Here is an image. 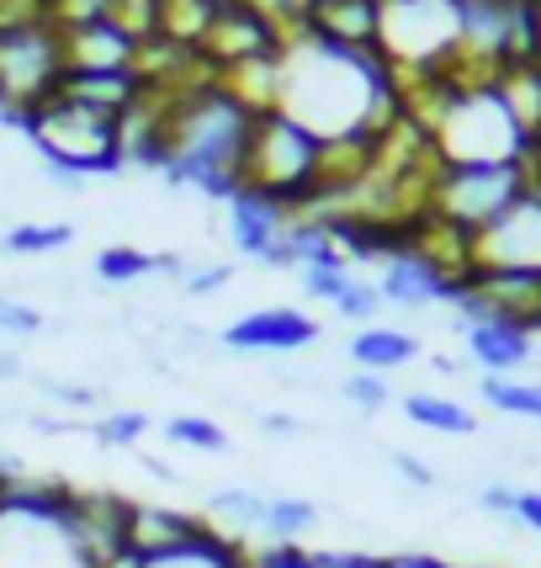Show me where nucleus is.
<instances>
[{
    "label": "nucleus",
    "mask_w": 541,
    "mask_h": 568,
    "mask_svg": "<svg viewBox=\"0 0 541 568\" xmlns=\"http://www.w3.org/2000/svg\"><path fill=\"white\" fill-rule=\"evenodd\" d=\"M249 128H255V106L223 74H202L192 85H181V91H171V106H165L160 175L171 186L228 202L245 186Z\"/></svg>",
    "instance_id": "obj_2"
},
{
    "label": "nucleus",
    "mask_w": 541,
    "mask_h": 568,
    "mask_svg": "<svg viewBox=\"0 0 541 568\" xmlns=\"http://www.w3.org/2000/svg\"><path fill=\"white\" fill-rule=\"evenodd\" d=\"M218 341L239 356H287V351H308L319 341V320L303 308H287V303H270V308L239 314Z\"/></svg>",
    "instance_id": "obj_12"
},
{
    "label": "nucleus",
    "mask_w": 541,
    "mask_h": 568,
    "mask_svg": "<svg viewBox=\"0 0 541 568\" xmlns=\"http://www.w3.org/2000/svg\"><path fill=\"white\" fill-rule=\"evenodd\" d=\"M245 186L287 202L293 213H308L324 186V139L282 106L255 112L245 144Z\"/></svg>",
    "instance_id": "obj_6"
},
{
    "label": "nucleus",
    "mask_w": 541,
    "mask_h": 568,
    "mask_svg": "<svg viewBox=\"0 0 541 568\" xmlns=\"http://www.w3.org/2000/svg\"><path fill=\"white\" fill-rule=\"evenodd\" d=\"M314 568H388L382 552H356V547H319Z\"/></svg>",
    "instance_id": "obj_35"
},
{
    "label": "nucleus",
    "mask_w": 541,
    "mask_h": 568,
    "mask_svg": "<svg viewBox=\"0 0 541 568\" xmlns=\"http://www.w3.org/2000/svg\"><path fill=\"white\" fill-rule=\"evenodd\" d=\"M165 442L186 446V452H228V430L207 415H171L165 420Z\"/></svg>",
    "instance_id": "obj_29"
},
{
    "label": "nucleus",
    "mask_w": 541,
    "mask_h": 568,
    "mask_svg": "<svg viewBox=\"0 0 541 568\" xmlns=\"http://www.w3.org/2000/svg\"><path fill=\"white\" fill-rule=\"evenodd\" d=\"M388 568H457V564H446V558H436V552H394Z\"/></svg>",
    "instance_id": "obj_40"
},
{
    "label": "nucleus",
    "mask_w": 541,
    "mask_h": 568,
    "mask_svg": "<svg viewBox=\"0 0 541 568\" xmlns=\"http://www.w3.org/2000/svg\"><path fill=\"white\" fill-rule=\"evenodd\" d=\"M64 32L43 22L0 27V118L22 123L38 101H49L64 85Z\"/></svg>",
    "instance_id": "obj_8"
},
{
    "label": "nucleus",
    "mask_w": 541,
    "mask_h": 568,
    "mask_svg": "<svg viewBox=\"0 0 541 568\" xmlns=\"http://www.w3.org/2000/svg\"><path fill=\"white\" fill-rule=\"evenodd\" d=\"M404 415H409V425L436 430V436H472L478 430V415H472L468 404L441 398V394H404Z\"/></svg>",
    "instance_id": "obj_25"
},
{
    "label": "nucleus",
    "mask_w": 541,
    "mask_h": 568,
    "mask_svg": "<svg viewBox=\"0 0 541 568\" xmlns=\"http://www.w3.org/2000/svg\"><path fill=\"white\" fill-rule=\"evenodd\" d=\"M228 276H234V266L228 261H213V266H186V276H181V287H186V297H213L228 287Z\"/></svg>",
    "instance_id": "obj_34"
},
{
    "label": "nucleus",
    "mask_w": 541,
    "mask_h": 568,
    "mask_svg": "<svg viewBox=\"0 0 541 568\" xmlns=\"http://www.w3.org/2000/svg\"><path fill=\"white\" fill-rule=\"evenodd\" d=\"M297 32L356 53H382V0H319Z\"/></svg>",
    "instance_id": "obj_15"
},
{
    "label": "nucleus",
    "mask_w": 541,
    "mask_h": 568,
    "mask_svg": "<svg viewBox=\"0 0 541 568\" xmlns=\"http://www.w3.org/2000/svg\"><path fill=\"white\" fill-rule=\"evenodd\" d=\"M249 6H261L270 22H282L287 32H297V27L308 22V11H314L319 0H249Z\"/></svg>",
    "instance_id": "obj_36"
},
{
    "label": "nucleus",
    "mask_w": 541,
    "mask_h": 568,
    "mask_svg": "<svg viewBox=\"0 0 541 568\" xmlns=\"http://www.w3.org/2000/svg\"><path fill=\"white\" fill-rule=\"evenodd\" d=\"M478 394L489 409L499 415H516V420H537L541 425V383H520V377H483Z\"/></svg>",
    "instance_id": "obj_26"
},
{
    "label": "nucleus",
    "mask_w": 541,
    "mask_h": 568,
    "mask_svg": "<svg viewBox=\"0 0 541 568\" xmlns=\"http://www.w3.org/2000/svg\"><path fill=\"white\" fill-rule=\"evenodd\" d=\"M261 430L266 436H297V420L293 415H261Z\"/></svg>",
    "instance_id": "obj_42"
},
{
    "label": "nucleus",
    "mask_w": 541,
    "mask_h": 568,
    "mask_svg": "<svg viewBox=\"0 0 541 568\" xmlns=\"http://www.w3.org/2000/svg\"><path fill=\"white\" fill-rule=\"evenodd\" d=\"M345 351H350L356 372H377V377H388V372L419 362V341L409 329H398V324H361Z\"/></svg>",
    "instance_id": "obj_20"
},
{
    "label": "nucleus",
    "mask_w": 541,
    "mask_h": 568,
    "mask_svg": "<svg viewBox=\"0 0 541 568\" xmlns=\"http://www.w3.org/2000/svg\"><path fill=\"white\" fill-rule=\"evenodd\" d=\"M457 276L441 272L425 250L404 245L394 250L388 261H382V272H377V293L382 303H394V308H430V303H451L457 297Z\"/></svg>",
    "instance_id": "obj_13"
},
{
    "label": "nucleus",
    "mask_w": 541,
    "mask_h": 568,
    "mask_svg": "<svg viewBox=\"0 0 541 568\" xmlns=\"http://www.w3.org/2000/svg\"><path fill=\"white\" fill-rule=\"evenodd\" d=\"M213 6H234V0H213Z\"/></svg>",
    "instance_id": "obj_46"
},
{
    "label": "nucleus",
    "mask_w": 541,
    "mask_h": 568,
    "mask_svg": "<svg viewBox=\"0 0 541 568\" xmlns=\"http://www.w3.org/2000/svg\"><path fill=\"white\" fill-rule=\"evenodd\" d=\"M510 520H520L525 531H537L541 537V495L537 489H516V516Z\"/></svg>",
    "instance_id": "obj_38"
},
{
    "label": "nucleus",
    "mask_w": 541,
    "mask_h": 568,
    "mask_svg": "<svg viewBox=\"0 0 541 568\" xmlns=\"http://www.w3.org/2000/svg\"><path fill=\"white\" fill-rule=\"evenodd\" d=\"M537 175H541V144H537Z\"/></svg>",
    "instance_id": "obj_45"
},
{
    "label": "nucleus",
    "mask_w": 541,
    "mask_h": 568,
    "mask_svg": "<svg viewBox=\"0 0 541 568\" xmlns=\"http://www.w3.org/2000/svg\"><path fill=\"white\" fill-rule=\"evenodd\" d=\"M74 489L22 478L0 495V568H96L70 516Z\"/></svg>",
    "instance_id": "obj_4"
},
{
    "label": "nucleus",
    "mask_w": 541,
    "mask_h": 568,
    "mask_svg": "<svg viewBox=\"0 0 541 568\" xmlns=\"http://www.w3.org/2000/svg\"><path fill=\"white\" fill-rule=\"evenodd\" d=\"M149 436V415L144 409H112L96 420V442L101 446H139Z\"/></svg>",
    "instance_id": "obj_31"
},
{
    "label": "nucleus",
    "mask_w": 541,
    "mask_h": 568,
    "mask_svg": "<svg viewBox=\"0 0 541 568\" xmlns=\"http://www.w3.org/2000/svg\"><path fill=\"white\" fill-rule=\"evenodd\" d=\"M276 106L314 128L324 144L350 133H382L404 118V91L382 53H356L308 32H287Z\"/></svg>",
    "instance_id": "obj_1"
},
{
    "label": "nucleus",
    "mask_w": 541,
    "mask_h": 568,
    "mask_svg": "<svg viewBox=\"0 0 541 568\" xmlns=\"http://www.w3.org/2000/svg\"><path fill=\"white\" fill-rule=\"evenodd\" d=\"M483 510H489V516H516V489H510V484H489V489H483Z\"/></svg>",
    "instance_id": "obj_39"
},
{
    "label": "nucleus",
    "mask_w": 541,
    "mask_h": 568,
    "mask_svg": "<svg viewBox=\"0 0 541 568\" xmlns=\"http://www.w3.org/2000/svg\"><path fill=\"white\" fill-rule=\"evenodd\" d=\"M441 165H510V160H537V144L520 133L504 97L489 85H446L436 118L425 123Z\"/></svg>",
    "instance_id": "obj_5"
},
{
    "label": "nucleus",
    "mask_w": 541,
    "mask_h": 568,
    "mask_svg": "<svg viewBox=\"0 0 541 568\" xmlns=\"http://www.w3.org/2000/svg\"><path fill=\"white\" fill-rule=\"evenodd\" d=\"M38 329H43V314H38L32 303L0 297V335H17V341H27V335H38Z\"/></svg>",
    "instance_id": "obj_33"
},
{
    "label": "nucleus",
    "mask_w": 541,
    "mask_h": 568,
    "mask_svg": "<svg viewBox=\"0 0 541 568\" xmlns=\"http://www.w3.org/2000/svg\"><path fill=\"white\" fill-rule=\"evenodd\" d=\"M59 32H64L70 70H133V59H139V32L118 17H91V22L59 27Z\"/></svg>",
    "instance_id": "obj_14"
},
{
    "label": "nucleus",
    "mask_w": 541,
    "mask_h": 568,
    "mask_svg": "<svg viewBox=\"0 0 541 568\" xmlns=\"http://www.w3.org/2000/svg\"><path fill=\"white\" fill-rule=\"evenodd\" d=\"M17 128L38 144L43 171L59 186H85L91 175L123 171V123H118V112H101V106L70 97V91H53L49 101H38Z\"/></svg>",
    "instance_id": "obj_3"
},
{
    "label": "nucleus",
    "mask_w": 541,
    "mask_h": 568,
    "mask_svg": "<svg viewBox=\"0 0 541 568\" xmlns=\"http://www.w3.org/2000/svg\"><path fill=\"white\" fill-rule=\"evenodd\" d=\"M531 17H537V38H541V0H537V6H531Z\"/></svg>",
    "instance_id": "obj_44"
},
{
    "label": "nucleus",
    "mask_w": 541,
    "mask_h": 568,
    "mask_svg": "<svg viewBox=\"0 0 541 568\" xmlns=\"http://www.w3.org/2000/svg\"><path fill=\"white\" fill-rule=\"evenodd\" d=\"M394 468L404 484H415V489H436V473H430V463H419L415 452H394Z\"/></svg>",
    "instance_id": "obj_37"
},
{
    "label": "nucleus",
    "mask_w": 541,
    "mask_h": 568,
    "mask_svg": "<svg viewBox=\"0 0 541 568\" xmlns=\"http://www.w3.org/2000/svg\"><path fill=\"white\" fill-rule=\"evenodd\" d=\"M462 346L483 367V377H516L537 356V335L510 320H468L462 324Z\"/></svg>",
    "instance_id": "obj_17"
},
{
    "label": "nucleus",
    "mask_w": 541,
    "mask_h": 568,
    "mask_svg": "<svg viewBox=\"0 0 541 568\" xmlns=\"http://www.w3.org/2000/svg\"><path fill=\"white\" fill-rule=\"evenodd\" d=\"M64 245H74L70 223H17V229L0 234L6 255H59Z\"/></svg>",
    "instance_id": "obj_28"
},
{
    "label": "nucleus",
    "mask_w": 541,
    "mask_h": 568,
    "mask_svg": "<svg viewBox=\"0 0 541 568\" xmlns=\"http://www.w3.org/2000/svg\"><path fill=\"white\" fill-rule=\"evenodd\" d=\"M266 499L261 489H213L207 495V505H202V520L218 531V537H228V542L239 547H255L261 542V526H266Z\"/></svg>",
    "instance_id": "obj_19"
},
{
    "label": "nucleus",
    "mask_w": 541,
    "mask_h": 568,
    "mask_svg": "<svg viewBox=\"0 0 541 568\" xmlns=\"http://www.w3.org/2000/svg\"><path fill=\"white\" fill-rule=\"evenodd\" d=\"M537 181V160H510V165H436L430 175V213L468 234H483L493 219H504Z\"/></svg>",
    "instance_id": "obj_7"
},
{
    "label": "nucleus",
    "mask_w": 541,
    "mask_h": 568,
    "mask_svg": "<svg viewBox=\"0 0 541 568\" xmlns=\"http://www.w3.org/2000/svg\"><path fill=\"white\" fill-rule=\"evenodd\" d=\"M472 266L541 272V175L504 219H493L483 234H472Z\"/></svg>",
    "instance_id": "obj_10"
},
{
    "label": "nucleus",
    "mask_w": 541,
    "mask_h": 568,
    "mask_svg": "<svg viewBox=\"0 0 541 568\" xmlns=\"http://www.w3.org/2000/svg\"><path fill=\"white\" fill-rule=\"evenodd\" d=\"M59 91H70V97L123 118L127 106H133V97L144 91V80L133 70H64V85H59Z\"/></svg>",
    "instance_id": "obj_21"
},
{
    "label": "nucleus",
    "mask_w": 541,
    "mask_h": 568,
    "mask_svg": "<svg viewBox=\"0 0 541 568\" xmlns=\"http://www.w3.org/2000/svg\"><path fill=\"white\" fill-rule=\"evenodd\" d=\"M297 282H303V293H308V297L329 303L340 320L371 324L377 314H382V293H377V282H367V276L356 272L350 261H340V266H303V272H297Z\"/></svg>",
    "instance_id": "obj_16"
},
{
    "label": "nucleus",
    "mask_w": 541,
    "mask_h": 568,
    "mask_svg": "<svg viewBox=\"0 0 541 568\" xmlns=\"http://www.w3.org/2000/svg\"><path fill=\"white\" fill-rule=\"evenodd\" d=\"M43 394L64 398V404H80V409H91V404H96V394H91V388H64V383H43Z\"/></svg>",
    "instance_id": "obj_41"
},
{
    "label": "nucleus",
    "mask_w": 541,
    "mask_h": 568,
    "mask_svg": "<svg viewBox=\"0 0 541 568\" xmlns=\"http://www.w3.org/2000/svg\"><path fill=\"white\" fill-rule=\"evenodd\" d=\"M340 398L350 409H361V415H382V409L394 404V388H388V377H377V372H350L340 383Z\"/></svg>",
    "instance_id": "obj_30"
},
{
    "label": "nucleus",
    "mask_w": 541,
    "mask_h": 568,
    "mask_svg": "<svg viewBox=\"0 0 541 568\" xmlns=\"http://www.w3.org/2000/svg\"><path fill=\"white\" fill-rule=\"evenodd\" d=\"M319 526V505L303 495H270L266 499V526H261V542L255 547H303V537Z\"/></svg>",
    "instance_id": "obj_24"
},
{
    "label": "nucleus",
    "mask_w": 541,
    "mask_h": 568,
    "mask_svg": "<svg viewBox=\"0 0 541 568\" xmlns=\"http://www.w3.org/2000/svg\"><path fill=\"white\" fill-rule=\"evenodd\" d=\"M0 377H17V356H0Z\"/></svg>",
    "instance_id": "obj_43"
},
{
    "label": "nucleus",
    "mask_w": 541,
    "mask_h": 568,
    "mask_svg": "<svg viewBox=\"0 0 541 568\" xmlns=\"http://www.w3.org/2000/svg\"><path fill=\"white\" fill-rule=\"evenodd\" d=\"M154 272H160V255H149L139 245H106L96 255V276L106 287H133V282H144Z\"/></svg>",
    "instance_id": "obj_27"
},
{
    "label": "nucleus",
    "mask_w": 541,
    "mask_h": 568,
    "mask_svg": "<svg viewBox=\"0 0 541 568\" xmlns=\"http://www.w3.org/2000/svg\"><path fill=\"white\" fill-rule=\"evenodd\" d=\"M139 568H245V547L218 537L213 526L192 537V542L171 547V552H154V558H139Z\"/></svg>",
    "instance_id": "obj_22"
},
{
    "label": "nucleus",
    "mask_w": 541,
    "mask_h": 568,
    "mask_svg": "<svg viewBox=\"0 0 541 568\" xmlns=\"http://www.w3.org/2000/svg\"><path fill=\"white\" fill-rule=\"evenodd\" d=\"M207 531V520L192 516V510H171V505H127V547L139 558H154V552H171V547L192 542Z\"/></svg>",
    "instance_id": "obj_18"
},
{
    "label": "nucleus",
    "mask_w": 541,
    "mask_h": 568,
    "mask_svg": "<svg viewBox=\"0 0 541 568\" xmlns=\"http://www.w3.org/2000/svg\"><path fill=\"white\" fill-rule=\"evenodd\" d=\"M287 49V27L270 22L261 6H249V0H234V6H218V17L207 27V64L218 74L239 70V64H255V59H276V53Z\"/></svg>",
    "instance_id": "obj_9"
},
{
    "label": "nucleus",
    "mask_w": 541,
    "mask_h": 568,
    "mask_svg": "<svg viewBox=\"0 0 541 568\" xmlns=\"http://www.w3.org/2000/svg\"><path fill=\"white\" fill-rule=\"evenodd\" d=\"M213 17H218L213 0H154L149 32H160V38H171V43H186V49H202Z\"/></svg>",
    "instance_id": "obj_23"
},
{
    "label": "nucleus",
    "mask_w": 541,
    "mask_h": 568,
    "mask_svg": "<svg viewBox=\"0 0 541 568\" xmlns=\"http://www.w3.org/2000/svg\"><path fill=\"white\" fill-rule=\"evenodd\" d=\"M245 568H314L308 547H245Z\"/></svg>",
    "instance_id": "obj_32"
},
{
    "label": "nucleus",
    "mask_w": 541,
    "mask_h": 568,
    "mask_svg": "<svg viewBox=\"0 0 541 568\" xmlns=\"http://www.w3.org/2000/svg\"><path fill=\"white\" fill-rule=\"evenodd\" d=\"M223 213H228V240H234V250H239L245 261L287 266V261H282V245H287V229H293V219H297L287 202L266 197V192H255V186H239L234 197L223 202Z\"/></svg>",
    "instance_id": "obj_11"
}]
</instances>
